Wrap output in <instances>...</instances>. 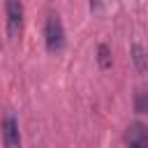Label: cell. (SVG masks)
I'll return each mask as SVG.
<instances>
[{
	"mask_svg": "<svg viewBox=\"0 0 148 148\" xmlns=\"http://www.w3.org/2000/svg\"><path fill=\"white\" fill-rule=\"evenodd\" d=\"M44 44L49 53H58L65 49V28L58 14H49L44 23Z\"/></svg>",
	"mask_w": 148,
	"mask_h": 148,
	"instance_id": "1",
	"label": "cell"
},
{
	"mask_svg": "<svg viewBox=\"0 0 148 148\" xmlns=\"http://www.w3.org/2000/svg\"><path fill=\"white\" fill-rule=\"evenodd\" d=\"M5 9H7V35L14 39L23 28V5L16 0H9Z\"/></svg>",
	"mask_w": 148,
	"mask_h": 148,
	"instance_id": "2",
	"label": "cell"
},
{
	"mask_svg": "<svg viewBox=\"0 0 148 148\" xmlns=\"http://www.w3.org/2000/svg\"><path fill=\"white\" fill-rule=\"evenodd\" d=\"M0 132H2V146H5V148H21V132H18V123H16V118H14L12 113H9V116H5Z\"/></svg>",
	"mask_w": 148,
	"mask_h": 148,
	"instance_id": "3",
	"label": "cell"
},
{
	"mask_svg": "<svg viewBox=\"0 0 148 148\" xmlns=\"http://www.w3.org/2000/svg\"><path fill=\"white\" fill-rule=\"evenodd\" d=\"M125 143L127 148H148V127L143 123H132L125 132Z\"/></svg>",
	"mask_w": 148,
	"mask_h": 148,
	"instance_id": "4",
	"label": "cell"
},
{
	"mask_svg": "<svg viewBox=\"0 0 148 148\" xmlns=\"http://www.w3.org/2000/svg\"><path fill=\"white\" fill-rule=\"evenodd\" d=\"M132 58H134V62H136V69H139V72L148 69V56H146V51H143L139 44H134V46H132Z\"/></svg>",
	"mask_w": 148,
	"mask_h": 148,
	"instance_id": "5",
	"label": "cell"
},
{
	"mask_svg": "<svg viewBox=\"0 0 148 148\" xmlns=\"http://www.w3.org/2000/svg\"><path fill=\"white\" fill-rule=\"evenodd\" d=\"M97 62H99L102 69L111 67V51H109L106 44H99V46H97Z\"/></svg>",
	"mask_w": 148,
	"mask_h": 148,
	"instance_id": "6",
	"label": "cell"
}]
</instances>
